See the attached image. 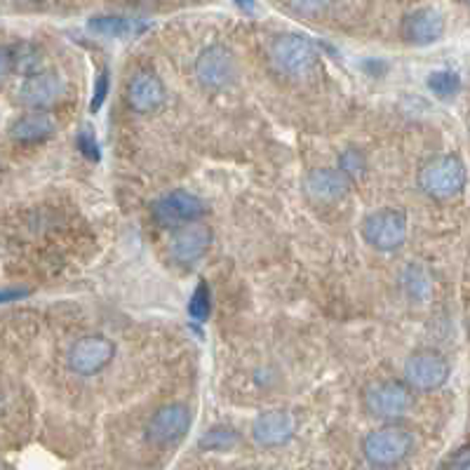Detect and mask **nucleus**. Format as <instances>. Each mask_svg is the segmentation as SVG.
I'll return each instance as SVG.
<instances>
[{
  "mask_svg": "<svg viewBox=\"0 0 470 470\" xmlns=\"http://www.w3.org/2000/svg\"><path fill=\"white\" fill-rule=\"evenodd\" d=\"M447 31L444 15L435 7H416L407 12L400 22V38L412 47H428L440 43Z\"/></svg>",
  "mask_w": 470,
  "mask_h": 470,
  "instance_id": "4468645a",
  "label": "nucleus"
},
{
  "mask_svg": "<svg viewBox=\"0 0 470 470\" xmlns=\"http://www.w3.org/2000/svg\"><path fill=\"white\" fill-rule=\"evenodd\" d=\"M107 95H108V73L101 71L99 78H97V83H95V95H92V101H90V111L92 113H97L101 107H104Z\"/></svg>",
  "mask_w": 470,
  "mask_h": 470,
  "instance_id": "a878e982",
  "label": "nucleus"
},
{
  "mask_svg": "<svg viewBox=\"0 0 470 470\" xmlns=\"http://www.w3.org/2000/svg\"><path fill=\"white\" fill-rule=\"evenodd\" d=\"M12 73V62H10V47L0 46V83Z\"/></svg>",
  "mask_w": 470,
  "mask_h": 470,
  "instance_id": "cd10ccee",
  "label": "nucleus"
},
{
  "mask_svg": "<svg viewBox=\"0 0 470 470\" xmlns=\"http://www.w3.org/2000/svg\"><path fill=\"white\" fill-rule=\"evenodd\" d=\"M336 168L346 174L351 184H355V181H360L367 174V156L360 148H355V146H348L336 158Z\"/></svg>",
  "mask_w": 470,
  "mask_h": 470,
  "instance_id": "5701e85b",
  "label": "nucleus"
},
{
  "mask_svg": "<svg viewBox=\"0 0 470 470\" xmlns=\"http://www.w3.org/2000/svg\"><path fill=\"white\" fill-rule=\"evenodd\" d=\"M193 425V412L186 403H168L158 407L146 421V443L153 447H174L189 435Z\"/></svg>",
  "mask_w": 470,
  "mask_h": 470,
  "instance_id": "6e6552de",
  "label": "nucleus"
},
{
  "mask_svg": "<svg viewBox=\"0 0 470 470\" xmlns=\"http://www.w3.org/2000/svg\"><path fill=\"white\" fill-rule=\"evenodd\" d=\"M55 132V118L47 111H36V108H28V113L15 118L10 125V139L17 144H43Z\"/></svg>",
  "mask_w": 470,
  "mask_h": 470,
  "instance_id": "f3484780",
  "label": "nucleus"
},
{
  "mask_svg": "<svg viewBox=\"0 0 470 470\" xmlns=\"http://www.w3.org/2000/svg\"><path fill=\"white\" fill-rule=\"evenodd\" d=\"M233 3L245 12H254V7H257V0H233Z\"/></svg>",
  "mask_w": 470,
  "mask_h": 470,
  "instance_id": "c756f323",
  "label": "nucleus"
},
{
  "mask_svg": "<svg viewBox=\"0 0 470 470\" xmlns=\"http://www.w3.org/2000/svg\"><path fill=\"white\" fill-rule=\"evenodd\" d=\"M452 364L437 348H416L403 367V381L414 393L440 391L449 381Z\"/></svg>",
  "mask_w": 470,
  "mask_h": 470,
  "instance_id": "423d86ee",
  "label": "nucleus"
},
{
  "mask_svg": "<svg viewBox=\"0 0 470 470\" xmlns=\"http://www.w3.org/2000/svg\"><path fill=\"white\" fill-rule=\"evenodd\" d=\"M416 437L400 421H388L363 440V456L372 468H395L414 454Z\"/></svg>",
  "mask_w": 470,
  "mask_h": 470,
  "instance_id": "f257e3e1",
  "label": "nucleus"
},
{
  "mask_svg": "<svg viewBox=\"0 0 470 470\" xmlns=\"http://www.w3.org/2000/svg\"><path fill=\"white\" fill-rule=\"evenodd\" d=\"M240 444V433L238 428L229 424H217L212 425L208 433H202L200 440H198V447L200 452H212V454H224L230 452Z\"/></svg>",
  "mask_w": 470,
  "mask_h": 470,
  "instance_id": "6ab92c4d",
  "label": "nucleus"
},
{
  "mask_svg": "<svg viewBox=\"0 0 470 470\" xmlns=\"http://www.w3.org/2000/svg\"><path fill=\"white\" fill-rule=\"evenodd\" d=\"M360 233H363V240L376 252H398L409 235L407 214L398 208L374 209L363 219Z\"/></svg>",
  "mask_w": 470,
  "mask_h": 470,
  "instance_id": "39448f33",
  "label": "nucleus"
},
{
  "mask_svg": "<svg viewBox=\"0 0 470 470\" xmlns=\"http://www.w3.org/2000/svg\"><path fill=\"white\" fill-rule=\"evenodd\" d=\"M209 311H212V291H209V285L205 281L196 287V291L190 294L189 301V315L190 320L196 322H205L209 318Z\"/></svg>",
  "mask_w": 470,
  "mask_h": 470,
  "instance_id": "b1692460",
  "label": "nucleus"
},
{
  "mask_svg": "<svg viewBox=\"0 0 470 470\" xmlns=\"http://www.w3.org/2000/svg\"><path fill=\"white\" fill-rule=\"evenodd\" d=\"M165 99H168V87H165L163 78L151 68H139L125 83V104L129 111L139 113V116L156 113L163 107Z\"/></svg>",
  "mask_w": 470,
  "mask_h": 470,
  "instance_id": "ddd939ff",
  "label": "nucleus"
},
{
  "mask_svg": "<svg viewBox=\"0 0 470 470\" xmlns=\"http://www.w3.org/2000/svg\"><path fill=\"white\" fill-rule=\"evenodd\" d=\"M297 433V421L287 409H266L254 419L252 437L259 447L275 449L287 444Z\"/></svg>",
  "mask_w": 470,
  "mask_h": 470,
  "instance_id": "2eb2a0df",
  "label": "nucleus"
},
{
  "mask_svg": "<svg viewBox=\"0 0 470 470\" xmlns=\"http://www.w3.org/2000/svg\"><path fill=\"white\" fill-rule=\"evenodd\" d=\"M26 290H3L0 291V303H10V301H19L22 297H26Z\"/></svg>",
  "mask_w": 470,
  "mask_h": 470,
  "instance_id": "c85d7f7f",
  "label": "nucleus"
},
{
  "mask_svg": "<svg viewBox=\"0 0 470 470\" xmlns=\"http://www.w3.org/2000/svg\"><path fill=\"white\" fill-rule=\"evenodd\" d=\"M465 179H468V172H465L464 160L456 153H443L421 165L416 184H419L421 193L431 200L447 202L464 193Z\"/></svg>",
  "mask_w": 470,
  "mask_h": 470,
  "instance_id": "7ed1b4c3",
  "label": "nucleus"
},
{
  "mask_svg": "<svg viewBox=\"0 0 470 470\" xmlns=\"http://www.w3.org/2000/svg\"><path fill=\"white\" fill-rule=\"evenodd\" d=\"M351 181L339 168H315L303 177V190L306 196L320 205H332L348 196Z\"/></svg>",
  "mask_w": 470,
  "mask_h": 470,
  "instance_id": "dca6fc26",
  "label": "nucleus"
},
{
  "mask_svg": "<svg viewBox=\"0 0 470 470\" xmlns=\"http://www.w3.org/2000/svg\"><path fill=\"white\" fill-rule=\"evenodd\" d=\"M425 85L433 92V97H437L440 101H454L461 92V76L456 71H449V68H440V71H433L428 76Z\"/></svg>",
  "mask_w": 470,
  "mask_h": 470,
  "instance_id": "412c9836",
  "label": "nucleus"
},
{
  "mask_svg": "<svg viewBox=\"0 0 470 470\" xmlns=\"http://www.w3.org/2000/svg\"><path fill=\"white\" fill-rule=\"evenodd\" d=\"M443 468H454V470H468L470 468V449L468 444L459 447L456 452H452L447 459L443 461Z\"/></svg>",
  "mask_w": 470,
  "mask_h": 470,
  "instance_id": "bb28decb",
  "label": "nucleus"
},
{
  "mask_svg": "<svg viewBox=\"0 0 470 470\" xmlns=\"http://www.w3.org/2000/svg\"><path fill=\"white\" fill-rule=\"evenodd\" d=\"M416 393L403 379H381L367 383L363 391V409L372 419L388 424L403 421L414 409Z\"/></svg>",
  "mask_w": 470,
  "mask_h": 470,
  "instance_id": "20e7f679",
  "label": "nucleus"
},
{
  "mask_svg": "<svg viewBox=\"0 0 470 470\" xmlns=\"http://www.w3.org/2000/svg\"><path fill=\"white\" fill-rule=\"evenodd\" d=\"M10 62H12V71L19 73V76H34V73L43 71L46 68V55L40 50L36 43H15L10 47Z\"/></svg>",
  "mask_w": 470,
  "mask_h": 470,
  "instance_id": "a211bd4d",
  "label": "nucleus"
},
{
  "mask_svg": "<svg viewBox=\"0 0 470 470\" xmlns=\"http://www.w3.org/2000/svg\"><path fill=\"white\" fill-rule=\"evenodd\" d=\"M90 28L99 36H108V38H125L144 28L137 19L120 17V15H99V17L90 19Z\"/></svg>",
  "mask_w": 470,
  "mask_h": 470,
  "instance_id": "aec40b11",
  "label": "nucleus"
},
{
  "mask_svg": "<svg viewBox=\"0 0 470 470\" xmlns=\"http://www.w3.org/2000/svg\"><path fill=\"white\" fill-rule=\"evenodd\" d=\"M64 95H66V78L59 71L43 68V71L24 78V83L19 85L17 90V101L26 108L50 111L55 104L62 101Z\"/></svg>",
  "mask_w": 470,
  "mask_h": 470,
  "instance_id": "f8f14e48",
  "label": "nucleus"
},
{
  "mask_svg": "<svg viewBox=\"0 0 470 470\" xmlns=\"http://www.w3.org/2000/svg\"><path fill=\"white\" fill-rule=\"evenodd\" d=\"M76 144H78L80 153L87 160H99V144H97L95 135H92L90 129H80L78 137H76Z\"/></svg>",
  "mask_w": 470,
  "mask_h": 470,
  "instance_id": "393cba45",
  "label": "nucleus"
},
{
  "mask_svg": "<svg viewBox=\"0 0 470 470\" xmlns=\"http://www.w3.org/2000/svg\"><path fill=\"white\" fill-rule=\"evenodd\" d=\"M269 62L278 76L287 80H303L318 68L320 52L313 40L301 34L275 36L269 47Z\"/></svg>",
  "mask_w": 470,
  "mask_h": 470,
  "instance_id": "f03ea898",
  "label": "nucleus"
},
{
  "mask_svg": "<svg viewBox=\"0 0 470 470\" xmlns=\"http://www.w3.org/2000/svg\"><path fill=\"white\" fill-rule=\"evenodd\" d=\"M208 214V202L189 190H169L151 205V217L160 229L172 230Z\"/></svg>",
  "mask_w": 470,
  "mask_h": 470,
  "instance_id": "9d476101",
  "label": "nucleus"
},
{
  "mask_svg": "<svg viewBox=\"0 0 470 470\" xmlns=\"http://www.w3.org/2000/svg\"><path fill=\"white\" fill-rule=\"evenodd\" d=\"M116 358V346L104 334H85L68 346L66 367L78 376H95Z\"/></svg>",
  "mask_w": 470,
  "mask_h": 470,
  "instance_id": "1a4fd4ad",
  "label": "nucleus"
},
{
  "mask_svg": "<svg viewBox=\"0 0 470 470\" xmlns=\"http://www.w3.org/2000/svg\"><path fill=\"white\" fill-rule=\"evenodd\" d=\"M403 285L404 291H407L414 301H425V299L433 294L431 275H428V271H425L421 263H409L407 271H404L403 275Z\"/></svg>",
  "mask_w": 470,
  "mask_h": 470,
  "instance_id": "4be33fe9",
  "label": "nucleus"
},
{
  "mask_svg": "<svg viewBox=\"0 0 470 470\" xmlns=\"http://www.w3.org/2000/svg\"><path fill=\"white\" fill-rule=\"evenodd\" d=\"M214 240V233L202 219L189 221L177 229L169 230L168 238V254L174 263L179 266H193L208 254L209 245Z\"/></svg>",
  "mask_w": 470,
  "mask_h": 470,
  "instance_id": "9b49d317",
  "label": "nucleus"
},
{
  "mask_svg": "<svg viewBox=\"0 0 470 470\" xmlns=\"http://www.w3.org/2000/svg\"><path fill=\"white\" fill-rule=\"evenodd\" d=\"M196 78L200 83L202 90L208 92H224L230 85H235L238 76H240V66H238V56L233 50L221 43L208 46L200 50L196 56Z\"/></svg>",
  "mask_w": 470,
  "mask_h": 470,
  "instance_id": "0eeeda50",
  "label": "nucleus"
}]
</instances>
